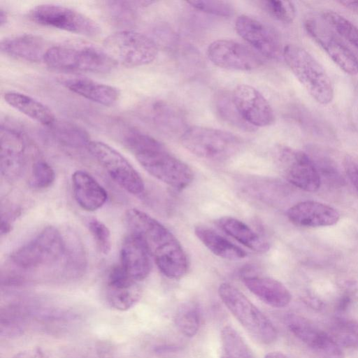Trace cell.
<instances>
[{
  "label": "cell",
  "instance_id": "cell-1",
  "mask_svg": "<svg viewBox=\"0 0 358 358\" xmlns=\"http://www.w3.org/2000/svg\"><path fill=\"white\" fill-rule=\"evenodd\" d=\"M125 220L131 232L143 238L163 275L178 280L187 273L189 268L187 255L180 243L166 227L136 208L129 209Z\"/></svg>",
  "mask_w": 358,
  "mask_h": 358
},
{
  "label": "cell",
  "instance_id": "cell-2",
  "mask_svg": "<svg viewBox=\"0 0 358 358\" xmlns=\"http://www.w3.org/2000/svg\"><path fill=\"white\" fill-rule=\"evenodd\" d=\"M122 141L141 166L155 178L178 190L185 189L192 182V169L151 136L129 128L124 132Z\"/></svg>",
  "mask_w": 358,
  "mask_h": 358
},
{
  "label": "cell",
  "instance_id": "cell-3",
  "mask_svg": "<svg viewBox=\"0 0 358 358\" xmlns=\"http://www.w3.org/2000/svg\"><path fill=\"white\" fill-rule=\"evenodd\" d=\"M43 62L51 69L66 73H106L117 65L103 48L82 41L49 47Z\"/></svg>",
  "mask_w": 358,
  "mask_h": 358
},
{
  "label": "cell",
  "instance_id": "cell-4",
  "mask_svg": "<svg viewBox=\"0 0 358 358\" xmlns=\"http://www.w3.org/2000/svg\"><path fill=\"white\" fill-rule=\"evenodd\" d=\"M282 57L294 75L319 103L327 105L334 99L331 80L322 66L306 50L296 45H287Z\"/></svg>",
  "mask_w": 358,
  "mask_h": 358
},
{
  "label": "cell",
  "instance_id": "cell-5",
  "mask_svg": "<svg viewBox=\"0 0 358 358\" xmlns=\"http://www.w3.org/2000/svg\"><path fill=\"white\" fill-rule=\"evenodd\" d=\"M65 249V239L61 232L52 226H48L15 250L10 261L19 270H35L55 265L64 258Z\"/></svg>",
  "mask_w": 358,
  "mask_h": 358
},
{
  "label": "cell",
  "instance_id": "cell-6",
  "mask_svg": "<svg viewBox=\"0 0 358 358\" xmlns=\"http://www.w3.org/2000/svg\"><path fill=\"white\" fill-rule=\"evenodd\" d=\"M218 294L227 309L254 338L264 344L275 341L278 333L273 324L238 289L229 283H222Z\"/></svg>",
  "mask_w": 358,
  "mask_h": 358
},
{
  "label": "cell",
  "instance_id": "cell-7",
  "mask_svg": "<svg viewBox=\"0 0 358 358\" xmlns=\"http://www.w3.org/2000/svg\"><path fill=\"white\" fill-rule=\"evenodd\" d=\"M103 48L117 64L127 67L150 64L158 53L153 40L133 30H121L109 35L103 41Z\"/></svg>",
  "mask_w": 358,
  "mask_h": 358
},
{
  "label": "cell",
  "instance_id": "cell-8",
  "mask_svg": "<svg viewBox=\"0 0 358 358\" xmlns=\"http://www.w3.org/2000/svg\"><path fill=\"white\" fill-rule=\"evenodd\" d=\"M182 145L194 155L208 159H225L241 148V139L233 134L213 128L194 126L180 136Z\"/></svg>",
  "mask_w": 358,
  "mask_h": 358
},
{
  "label": "cell",
  "instance_id": "cell-9",
  "mask_svg": "<svg viewBox=\"0 0 358 358\" xmlns=\"http://www.w3.org/2000/svg\"><path fill=\"white\" fill-rule=\"evenodd\" d=\"M29 18L36 24L86 36H96L101 29L96 21L73 8L53 3L32 8Z\"/></svg>",
  "mask_w": 358,
  "mask_h": 358
},
{
  "label": "cell",
  "instance_id": "cell-10",
  "mask_svg": "<svg viewBox=\"0 0 358 358\" xmlns=\"http://www.w3.org/2000/svg\"><path fill=\"white\" fill-rule=\"evenodd\" d=\"M87 149L121 187L135 195L143 192L145 185L142 178L121 153L98 141H90Z\"/></svg>",
  "mask_w": 358,
  "mask_h": 358
},
{
  "label": "cell",
  "instance_id": "cell-11",
  "mask_svg": "<svg viewBox=\"0 0 358 358\" xmlns=\"http://www.w3.org/2000/svg\"><path fill=\"white\" fill-rule=\"evenodd\" d=\"M276 157L285 177L291 184L306 192H313L319 189L321 178L308 154L280 146Z\"/></svg>",
  "mask_w": 358,
  "mask_h": 358
},
{
  "label": "cell",
  "instance_id": "cell-12",
  "mask_svg": "<svg viewBox=\"0 0 358 358\" xmlns=\"http://www.w3.org/2000/svg\"><path fill=\"white\" fill-rule=\"evenodd\" d=\"M207 56L215 65L231 70L252 71L264 63L258 52L231 40H217L211 43L207 49Z\"/></svg>",
  "mask_w": 358,
  "mask_h": 358
},
{
  "label": "cell",
  "instance_id": "cell-13",
  "mask_svg": "<svg viewBox=\"0 0 358 358\" xmlns=\"http://www.w3.org/2000/svg\"><path fill=\"white\" fill-rule=\"evenodd\" d=\"M289 331L321 358H343L341 346L331 335L309 320L294 313L285 318Z\"/></svg>",
  "mask_w": 358,
  "mask_h": 358
},
{
  "label": "cell",
  "instance_id": "cell-14",
  "mask_svg": "<svg viewBox=\"0 0 358 358\" xmlns=\"http://www.w3.org/2000/svg\"><path fill=\"white\" fill-rule=\"evenodd\" d=\"M0 166L3 177L8 181L17 180L26 164L27 141L19 130L9 125H1Z\"/></svg>",
  "mask_w": 358,
  "mask_h": 358
},
{
  "label": "cell",
  "instance_id": "cell-15",
  "mask_svg": "<svg viewBox=\"0 0 358 358\" xmlns=\"http://www.w3.org/2000/svg\"><path fill=\"white\" fill-rule=\"evenodd\" d=\"M232 101L242 119L250 126L266 127L273 123V110L266 98L255 88L239 85L231 94Z\"/></svg>",
  "mask_w": 358,
  "mask_h": 358
},
{
  "label": "cell",
  "instance_id": "cell-16",
  "mask_svg": "<svg viewBox=\"0 0 358 358\" xmlns=\"http://www.w3.org/2000/svg\"><path fill=\"white\" fill-rule=\"evenodd\" d=\"M238 34L257 52L270 58H277L281 52L280 39L276 32L264 22L246 15L236 20Z\"/></svg>",
  "mask_w": 358,
  "mask_h": 358
},
{
  "label": "cell",
  "instance_id": "cell-17",
  "mask_svg": "<svg viewBox=\"0 0 358 358\" xmlns=\"http://www.w3.org/2000/svg\"><path fill=\"white\" fill-rule=\"evenodd\" d=\"M304 26L311 38L341 69L350 75L358 73V59L330 31L310 19L306 20Z\"/></svg>",
  "mask_w": 358,
  "mask_h": 358
},
{
  "label": "cell",
  "instance_id": "cell-18",
  "mask_svg": "<svg viewBox=\"0 0 358 358\" xmlns=\"http://www.w3.org/2000/svg\"><path fill=\"white\" fill-rule=\"evenodd\" d=\"M141 296V288L122 266L116 265L110 270L106 284V299L114 308L124 311L134 306Z\"/></svg>",
  "mask_w": 358,
  "mask_h": 358
},
{
  "label": "cell",
  "instance_id": "cell-19",
  "mask_svg": "<svg viewBox=\"0 0 358 358\" xmlns=\"http://www.w3.org/2000/svg\"><path fill=\"white\" fill-rule=\"evenodd\" d=\"M151 255L143 238L134 232L124 238L120 249V265L134 280L146 278L152 268Z\"/></svg>",
  "mask_w": 358,
  "mask_h": 358
},
{
  "label": "cell",
  "instance_id": "cell-20",
  "mask_svg": "<svg viewBox=\"0 0 358 358\" xmlns=\"http://www.w3.org/2000/svg\"><path fill=\"white\" fill-rule=\"evenodd\" d=\"M287 215L292 224L301 227L331 226L340 219V213L334 208L315 201L294 205L289 208Z\"/></svg>",
  "mask_w": 358,
  "mask_h": 358
},
{
  "label": "cell",
  "instance_id": "cell-21",
  "mask_svg": "<svg viewBox=\"0 0 358 358\" xmlns=\"http://www.w3.org/2000/svg\"><path fill=\"white\" fill-rule=\"evenodd\" d=\"M0 45L1 51L5 55L31 63L43 62L49 48L42 37L31 34L5 38L1 40Z\"/></svg>",
  "mask_w": 358,
  "mask_h": 358
},
{
  "label": "cell",
  "instance_id": "cell-22",
  "mask_svg": "<svg viewBox=\"0 0 358 358\" xmlns=\"http://www.w3.org/2000/svg\"><path fill=\"white\" fill-rule=\"evenodd\" d=\"M71 180L75 200L83 210L95 211L105 204L107 192L88 173L76 171L73 173Z\"/></svg>",
  "mask_w": 358,
  "mask_h": 358
},
{
  "label": "cell",
  "instance_id": "cell-23",
  "mask_svg": "<svg viewBox=\"0 0 358 358\" xmlns=\"http://www.w3.org/2000/svg\"><path fill=\"white\" fill-rule=\"evenodd\" d=\"M61 83L71 92L105 106L115 105L120 96L116 87L87 78H68Z\"/></svg>",
  "mask_w": 358,
  "mask_h": 358
},
{
  "label": "cell",
  "instance_id": "cell-24",
  "mask_svg": "<svg viewBox=\"0 0 358 358\" xmlns=\"http://www.w3.org/2000/svg\"><path fill=\"white\" fill-rule=\"evenodd\" d=\"M245 287L260 300L274 308L287 306L292 300L289 289L280 281L269 277L245 276Z\"/></svg>",
  "mask_w": 358,
  "mask_h": 358
},
{
  "label": "cell",
  "instance_id": "cell-25",
  "mask_svg": "<svg viewBox=\"0 0 358 358\" xmlns=\"http://www.w3.org/2000/svg\"><path fill=\"white\" fill-rule=\"evenodd\" d=\"M3 99L10 107L46 127H51L56 118L51 109L35 98L15 91L4 93Z\"/></svg>",
  "mask_w": 358,
  "mask_h": 358
},
{
  "label": "cell",
  "instance_id": "cell-26",
  "mask_svg": "<svg viewBox=\"0 0 358 358\" xmlns=\"http://www.w3.org/2000/svg\"><path fill=\"white\" fill-rule=\"evenodd\" d=\"M139 113L150 124L165 131H178L183 126L179 112L162 101L152 100L143 103Z\"/></svg>",
  "mask_w": 358,
  "mask_h": 358
},
{
  "label": "cell",
  "instance_id": "cell-27",
  "mask_svg": "<svg viewBox=\"0 0 358 358\" xmlns=\"http://www.w3.org/2000/svg\"><path fill=\"white\" fill-rule=\"evenodd\" d=\"M217 224L229 236L250 250L264 253L267 252L269 243L242 221L229 216L220 217Z\"/></svg>",
  "mask_w": 358,
  "mask_h": 358
},
{
  "label": "cell",
  "instance_id": "cell-28",
  "mask_svg": "<svg viewBox=\"0 0 358 358\" xmlns=\"http://www.w3.org/2000/svg\"><path fill=\"white\" fill-rule=\"evenodd\" d=\"M194 234L198 239L215 255L224 259L240 260L247 253L239 246L205 226H196Z\"/></svg>",
  "mask_w": 358,
  "mask_h": 358
},
{
  "label": "cell",
  "instance_id": "cell-29",
  "mask_svg": "<svg viewBox=\"0 0 358 358\" xmlns=\"http://www.w3.org/2000/svg\"><path fill=\"white\" fill-rule=\"evenodd\" d=\"M110 20L120 25H129L136 17L138 10L154 1H106L103 2Z\"/></svg>",
  "mask_w": 358,
  "mask_h": 358
},
{
  "label": "cell",
  "instance_id": "cell-30",
  "mask_svg": "<svg viewBox=\"0 0 358 358\" xmlns=\"http://www.w3.org/2000/svg\"><path fill=\"white\" fill-rule=\"evenodd\" d=\"M221 358H255L241 336L231 326L221 331Z\"/></svg>",
  "mask_w": 358,
  "mask_h": 358
},
{
  "label": "cell",
  "instance_id": "cell-31",
  "mask_svg": "<svg viewBox=\"0 0 358 358\" xmlns=\"http://www.w3.org/2000/svg\"><path fill=\"white\" fill-rule=\"evenodd\" d=\"M174 320L178 329L183 335L187 337L194 336L201 322L199 306L194 302L181 304L176 311Z\"/></svg>",
  "mask_w": 358,
  "mask_h": 358
},
{
  "label": "cell",
  "instance_id": "cell-32",
  "mask_svg": "<svg viewBox=\"0 0 358 358\" xmlns=\"http://www.w3.org/2000/svg\"><path fill=\"white\" fill-rule=\"evenodd\" d=\"M340 345L358 349V321L338 317L332 323L329 333Z\"/></svg>",
  "mask_w": 358,
  "mask_h": 358
},
{
  "label": "cell",
  "instance_id": "cell-33",
  "mask_svg": "<svg viewBox=\"0 0 358 358\" xmlns=\"http://www.w3.org/2000/svg\"><path fill=\"white\" fill-rule=\"evenodd\" d=\"M50 128L60 143L71 147H87L90 140L85 130L69 122H56Z\"/></svg>",
  "mask_w": 358,
  "mask_h": 358
},
{
  "label": "cell",
  "instance_id": "cell-34",
  "mask_svg": "<svg viewBox=\"0 0 358 358\" xmlns=\"http://www.w3.org/2000/svg\"><path fill=\"white\" fill-rule=\"evenodd\" d=\"M66 249L64 253L65 272L71 275L81 273L86 266V257L83 245L76 238L73 241L65 240Z\"/></svg>",
  "mask_w": 358,
  "mask_h": 358
},
{
  "label": "cell",
  "instance_id": "cell-35",
  "mask_svg": "<svg viewBox=\"0 0 358 358\" xmlns=\"http://www.w3.org/2000/svg\"><path fill=\"white\" fill-rule=\"evenodd\" d=\"M322 17L343 38L358 48V27L341 15L332 10L323 13Z\"/></svg>",
  "mask_w": 358,
  "mask_h": 358
},
{
  "label": "cell",
  "instance_id": "cell-36",
  "mask_svg": "<svg viewBox=\"0 0 358 358\" xmlns=\"http://www.w3.org/2000/svg\"><path fill=\"white\" fill-rule=\"evenodd\" d=\"M310 157L313 159L320 178H324L329 184L334 186L343 185L345 180L331 159L317 152L315 153L314 156L310 155Z\"/></svg>",
  "mask_w": 358,
  "mask_h": 358
},
{
  "label": "cell",
  "instance_id": "cell-37",
  "mask_svg": "<svg viewBox=\"0 0 358 358\" xmlns=\"http://www.w3.org/2000/svg\"><path fill=\"white\" fill-rule=\"evenodd\" d=\"M217 108L218 113L223 118L231 124L236 125L242 129L250 130L253 127L245 122L236 110L231 95L221 94L217 99Z\"/></svg>",
  "mask_w": 358,
  "mask_h": 358
},
{
  "label": "cell",
  "instance_id": "cell-38",
  "mask_svg": "<svg viewBox=\"0 0 358 358\" xmlns=\"http://www.w3.org/2000/svg\"><path fill=\"white\" fill-rule=\"evenodd\" d=\"M55 173L52 166L43 160L36 161L32 166L30 183L37 189H45L52 185Z\"/></svg>",
  "mask_w": 358,
  "mask_h": 358
},
{
  "label": "cell",
  "instance_id": "cell-39",
  "mask_svg": "<svg viewBox=\"0 0 358 358\" xmlns=\"http://www.w3.org/2000/svg\"><path fill=\"white\" fill-rule=\"evenodd\" d=\"M87 226L99 252L108 255L111 248V236L108 228L96 218L90 219Z\"/></svg>",
  "mask_w": 358,
  "mask_h": 358
},
{
  "label": "cell",
  "instance_id": "cell-40",
  "mask_svg": "<svg viewBox=\"0 0 358 358\" xmlns=\"http://www.w3.org/2000/svg\"><path fill=\"white\" fill-rule=\"evenodd\" d=\"M263 6L275 19L284 22L291 23L296 16V8L289 1H264Z\"/></svg>",
  "mask_w": 358,
  "mask_h": 358
},
{
  "label": "cell",
  "instance_id": "cell-41",
  "mask_svg": "<svg viewBox=\"0 0 358 358\" xmlns=\"http://www.w3.org/2000/svg\"><path fill=\"white\" fill-rule=\"evenodd\" d=\"M187 3L199 10L218 16L228 17L234 12L231 5L224 1L199 0L189 1Z\"/></svg>",
  "mask_w": 358,
  "mask_h": 358
},
{
  "label": "cell",
  "instance_id": "cell-42",
  "mask_svg": "<svg viewBox=\"0 0 358 358\" xmlns=\"http://www.w3.org/2000/svg\"><path fill=\"white\" fill-rule=\"evenodd\" d=\"M357 299L358 285L353 282H348L336 303V310L338 313H345Z\"/></svg>",
  "mask_w": 358,
  "mask_h": 358
},
{
  "label": "cell",
  "instance_id": "cell-43",
  "mask_svg": "<svg viewBox=\"0 0 358 358\" xmlns=\"http://www.w3.org/2000/svg\"><path fill=\"white\" fill-rule=\"evenodd\" d=\"M344 169L352 185L358 192V162L351 157H345Z\"/></svg>",
  "mask_w": 358,
  "mask_h": 358
},
{
  "label": "cell",
  "instance_id": "cell-44",
  "mask_svg": "<svg viewBox=\"0 0 358 358\" xmlns=\"http://www.w3.org/2000/svg\"><path fill=\"white\" fill-rule=\"evenodd\" d=\"M340 3L358 14V1H341Z\"/></svg>",
  "mask_w": 358,
  "mask_h": 358
},
{
  "label": "cell",
  "instance_id": "cell-45",
  "mask_svg": "<svg viewBox=\"0 0 358 358\" xmlns=\"http://www.w3.org/2000/svg\"><path fill=\"white\" fill-rule=\"evenodd\" d=\"M8 22V15L5 10L0 8V26L2 27Z\"/></svg>",
  "mask_w": 358,
  "mask_h": 358
},
{
  "label": "cell",
  "instance_id": "cell-46",
  "mask_svg": "<svg viewBox=\"0 0 358 358\" xmlns=\"http://www.w3.org/2000/svg\"><path fill=\"white\" fill-rule=\"evenodd\" d=\"M264 358H288L285 354L280 352H271L268 353Z\"/></svg>",
  "mask_w": 358,
  "mask_h": 358
},
{
  "label": "cell",
  "instance_id": "cell-47",
  "mask_svg": "<svg viewBox=\"0 0 358 358\" xmlns=\"http://www.w3.org/2000/svg\"><path fill=\"white\" fill-rule=\"evenodd\" d=\"M13 358H34V356L31 355L29 352H21Z\"/></svg>",
  "mask_w": 358,
  "mask_h": 358
}]
</instances>
